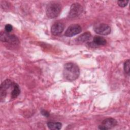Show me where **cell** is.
<instances>
[{
  "label": "cell",
  "mask_w": 130,
  "mask_h": 130,
  "mask_svg": "<svg viewBox=\"0 0 130 130\" xmlns=\"http://www.w3.org/2000/svg\"><path fill=\"white\" fill-rule=\"evenodd\" d=\"M94 31L101 35H107L110 34L111 29L110 26L105 23H101L95 24L94 26Z\"/></svg>",
  "instance_id": "5b68a950"
},
{
  "label": "cell",
  "mask_w": 130,
  "mask_h": 130,
  "mask_svg": "<svg viewBox=\"0 0 130 130\" xmlns=\"http://www.w3.org/2000/svg\"><path fill=\"white\" fill-rule=\"evenodd\" d=\"M83 7L81 5L78 3H75L73 4L71 7L69 13V17L71 18H74L79 16L83 12Z\"/></svg>",
  "instance_id": "8992f818"
},
{
  "label": "cell",
  "mask_w": 130,
  "mask_h": 130,
  "mask_svg": "<svg viewBox=\"0 0 130 130\" xmlns=\"http://www.w3.org/2000/svg\"><path fill=\"white\" fill-rule=\"evenodd\" d=\"M61 9V7L60 4L55 2H51L48 4L46 7V14L49 18H55L60 14Z\"/></svg>",
  "instance_id": "3957f363"
},
{
  "label": "cell",
  "mask_w": 130,
  "mask_h": 130,
  "mask_svg": "<svg viewBox=\"0 0 130 130\" xmlns=\"http://www.w3.org/2000/svg\"><path fill=\"white\" fill-rule=\"evenodd\" d=\"M128 3V1H118L117 2L118 5L120 7H125Z\"/></svg>",
  "instance_id": "5bb4252c"
},
{
  "label": "cell",
  "mask_w": 130,
  "mask_h": 130,
  "mask_svg": "<svg viewBox=\"0 0 130 130\" xmlns=\"http://www.w3.org/2000/svg\"><path fill=\"white\" fill-rule=\"evenodd\" d=\"M41 113H42V115H43L44 116H46V117H47V116H48L49 115V113L47 111H45L44 110H42L41 111Z\"/></svg>",
  "instance_id": "2e32d148"
},
{
  "label": "cell",
  "mask_w": 130,
  "mask_h": 130,
  "mask_svg": "<svg viewBox=\"0 0 130 130\" xmlns=\"http://www.w3.org/2000/svg\"><path fill=\"white\" fill-rule=\"evenodd\" d=\"M117 125V121L111 117H109L104 119L101 125L99 126L100 129H109L115 127Z\"/></svg>",
  "instance_id": "52a82bcc"
},
{
  "label": "cell",
  "mask_w": 130,
  "mask_h": 130,
  "mask_svg": "<svg viewBox=\"0 0 130 130\" xmlns=\"http://www.w3.org/2000/svg\"><path fill=\"white\" fill-rule=\"evenodd\" d=\"M64 24L60 21L56 22L52 25L51 28V32L52 35L57 36L61 33L64 30Z\"/></svg>",
  "instance_id": "9c48e42d"
},
{
  "label": "cell",
  "mask_w": 130,
  "mask_h": 130,
  "mask_svg": "<svg viewBox=\"0 0 130 130\" xmlns=\"http://www.w3.org/2000/svg\"><path fill=\"white\" fill-rule=\"evenodd\" d=\"M64 77L68 80L72 81L76 80L80 75V69L74 63L68 62L64 64L63 71Z\"/></svg>",
  "instance_id": "6da1fadb"
},
{
  "label": "cell",
  "mask_w": 130,
  "mask_h": 130,
  "mask_svg": "<svg viewBox=\"0 0 130 130\" xmlns=\"http://www.w3.org/2000/svg\"><path fill=\"white\" fill-rule=\"evenodd\" d=\"M81 31V27L79 24H72L70 25L66 30L64 36L68 37H71L79 34Z\"/></svg>",
  "instance_id": "ba28073f"
},
{
  "label": "cell",
  "mask_w": 130,
  "mask_h": 130,
  "mask_svg": "<svg viewBox=\"0 0 130 130\" xmlns=\"http://www.w3.org/2000/svg\"><path fill=\"white\" fill-rule=\"evenodd\" d=\"M5 30L6 32L9 33L13 30V27L11 24H7L5 25Z\"/></svg>",
  "instance_id": "9a60e30c"
},
{
  "label": "cell",
  "mask_w": 130,
  "mask_h": 130,
  "mask_svg": "<svg viewBox=\"0 0 130 130\" xmlns=\"http://www.w3.org/2000/svg\"><path fill=\"white\" fill-rule=\"evenodd\" d=\"M16 84L9 79H7L2 83L0 87V97L2 102L5 100L8 93L10 94L11 98V95Z\"/></svg>",
  "instance_id": "7a4b0ae2"
},
{
  "label": "cell",
  "mask_w": 130,
  "mask_h": 130,
  "mask_svg": "<svg viewBox=\"0 0 130 130\" xmlns=\"http://www.w3.org/2000/svg\"><path fill=\"white\" fill-rule=\"evenodd\" d=\"M129 65H130L129 60L127 59L125 61L124 63V72L127 75L129 74V70H130Z\"/></svg>",
  "instance_id": "4fadbf2b"
},
{
  "label": "cell",
  "mask_w": 130,
  "mask_h": 130,
  "mask_svg": "<svg viewBox=\"0 0 130 130\" xmlns=\"http://www.w3.org/2000/svg\"><path fill=\"white\" fill-rule=\"evenodd\" d=\"M92 42L96 46H104V45H105L107 43V41L106 39H105L104 38L102 37L98 36H96L93 38Z\"/></svg>",
  "instance_id": "30bf717a"
},
{
  "label": "cell",
  "mask_w": 130,
  "mask_h": 130,
  "mask_svg": "<svg viewBox=\"0 0 130 130\" xmlns=\"http://www.w3.org/2000/svg\"><path fill=\"white\" fill-rule=\"evenodd\" d=\"M91 37V35L89 32H85L79 36L77 40L80 42H86L89 41Z\"/></svg>",
  "instance_id": "8fae6325"
},
{
  "label": "cell",
  "mask_w": 130,
  "mask_h": 130,
  "mask_svg": "<svg viewBox=\"0 0 130 130\" xmlns=\"http://www.w3.org/2000/svg\"><path fill=\"white\" fill-rule=\"evenodd\" d=\"M0 36L2 42H6L13 45H16L19 44V40L14 35L10 34L6 31H2L1 32Z\"/></svg>",
  "instance_id": "277c9868"
},
{
  "label": "cell",
  "mask_w": 130,
  "mask_h": 130,
  "mask_svg": "<svg viewBox=\"0 0 130 130\" xmlns=\"http://www.w3.org/2000/svg\"><path fill=\"white\" fill-rule=\"evenodd\" d=\"M47 126L50 129H60L62 127V124L60 122H49L47 123Z\"/></svg>",
  "instance_id": "7c38bea8"
}]
</instances>
